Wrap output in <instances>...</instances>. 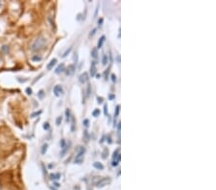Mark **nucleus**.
I'll return each instance as SVG.
<instances>
[{
    "mask_svg": "<svg viewBox=\"0 0 216 190\" xmlns=\"http://www.w3.org/2000/svg\"><path fill=\"white\" fill-rule=\"evenodd\" d=\"M46 43V40L45 38L43 37H39L38 38H36L34 42L32 43L31 45V50L32 51H39L40 49L43 48V46L45 45Z\"/></svg>",
    "mask_w": 216,
    "mask_h": 190,
    "instance_id": "1",
    "label": "nucleus"
},
{
    "mask_svg": "<svg viewBox=\"0 0 216 190\" xmlns=\"http://www.w3.org/2000/svg\"><path fill=\"white\" fill-rule=\"evenodd\" d=\"M85 152H86V149H85V148H83V147H81V148H80V150H79L78 154H77V155H76V158H75V163L80 164V163H82V162H83V160H84V154H85Z\"/></svg>",
    "mask_w": 216,
    "mask_h": 190,
    "instance_id": "2",
    "label": "nucleus"
},
{
    "mask_svg": "<svg viewBox=\"0 0 216 190\" xmlns=\"http://www.w3.org/2000/svg\"><path fill=\"white\" fill-rule=\"evenodd\" d=\"M111 180L110 178H103V179H98V181L95 183V185L98 187H103L105 185H108V184L111 183Z\"/></svg>",
    "mask_w": 216,
    "mask_h": 190,
    "instance_id": "3",
    "label": "nucleus"
},
{
    "mask_svg": "<svg viewBox=\"0 0 216 190\" xmlns=\"http://www.w3.org/2000/svg\"><path fill=\"white\" fill-rule=\"evenodd\" d=\"M120 158H121V155H120V150L119 149H116L113 152V161H115V162H117V163H119V162H120Z\"/></svg>",
    "mask_w": 216,
    "mask_h": 190,
    "instance_id": "4",
    "label": "nucleus"
},
{
    "mask_svg": "<svg viewBox=\"0 0 216 190\" xmlns=\"http://www.w3.org/2000/svg\"><path fill=\"white\" fill-rule=\"evenodd\" d=\"M54 94H55L57 97H59L60 95H62V93H64V89H62V87L61 86H59V85H57L54 87Z\"/></svg>",
    "mask_w": 216,
    "mask_h": 190,
    "instance_id": "5",
    "label": "nucleus"
},
{
    "mask_svg": "<svg viewBox=\"0 0 216 190\" xmlns=\"http://www.w3.org/2000/svg\"><path fill=\"white\" fill-rule=\"evenodd\" d=\"M87 80H89V75H87V72H84L83 74H81L80 77H79V81H80V83H82V84H85Z\"/></svg>",
    "mask_w": 216,
    "mask_h": 190,
    "instance_id": "6",
    "label": "nucleus"
},
{
    "mask_svg": "<svg viewBox=\"0 0 216 190\" xmlns=\"http://www.w3.org/2000/svg\"><path fill=\"white\" fill-rule=\"evenodd\" d=\"M74 71H75V66L73 64H70V65H68L65 73H66V75H71V74L74 73Z\"/></svg>",
    "mask_w": 216,
    "mask_h": 190,
    "instance_id": "7",
    "label": "nucleus"
},
{
    "mask_svg": "<svg viewBox=\"0 0 216 190\" xmlns=\"http://www.w3.org/2000/svg\"><path fill=\"white\" fill-rule=\"evenodd\" d=\"M64 63H61L60 65H58V67L56 68L55 73L56 74H60L61 72H64Z\"/></svg>",
    "mask_w": 216,
    "mask_h": 190,
    "instance_id": "8",
    "label": "nucleus"
},
{
    "mask_svg": "<svg viewBox=\"0 0 216 190\" xmlns=\"http://www.w3.org/2000/svg\"><path fill=\"white\" fill-rule=\"evenodd\" d=\"M56 63H57V60H56V59L51 60L50 62H49L48 64H47V66H46V68H47L48 70H50V69H52V67H53L54 65L56 64Z\"/></svg>",
    "mask_w": 216,
    "mask_h": 190,
    "instance_id": "9",
    "label": "nucleus"
},
{
    "mask_svg": "<svg viewBox=\"0 0 216 190\" xmlns=\"http://www.w3.org/2000/svg\"><path fill=\"white\" fill-rule=\"evenodd\" d=\"M91 75L93 77L96 75V67H95V62H92L91 67Z\"/></svg>",
    "mask_w": 216,
    "mask_h": 190,
    "instance_id": "10",
    "label": "nucleus"
},
{
    "mask_svg": "<svg viewBox=\"0 0 216 190\" xmlns=\"http://www.w3.org/2000/svg\"><path fill=\"white\" fill-rule=\"evenodd\" d=\"M93 167L96 168V169H98V170H103L104 169V165L101 163V162H94Z\"/></svg>",
    "mask_w": 216,
    "mask_h": 190,
    "instance_id": "11",
    "label": "nucleus"
},
{
    "mask_svg": "<svg viewBox=\"0 0 216 190\" xmlns=\"http://www.w3.org/2000/svg\"><path fill=\"white\" fill-rule=\"evenodd\" d=\"M104 41H105V36H102V37L100 38L99 41H98V48H101V47H102Z\"/></svg>",
    "mask_w": 216,
    "mask_h": 190,
    "instance_id": "12",
    "label": "nucleus"
},
{
    "mask_svg": "<svg viewBox=\"0 0 216 190\" xmlns=\"http://www.w3.org/2000/svg\"><path fill=\"white\" fill-rule=\"evenodd\" d=\"M91 57L94 58V59H96L98 57V51H97V48H93L91 50Z\"/></svg>",
    "mask_w": 216,
    "mask_h": 190,
    "instance_id": "13",
    "label": "nucleus"
},
{
    "mask_svg": "<svg viewBox=\"0 0 216 190\" xmlns=\"http://www.w3.org/2000/svg\"><path fill=\"white\" fill-rule=\"evenodd\" d=\"M42 56H39V55H35V56L32 57L33 62H40V60H42Z\"/></svg>",
    "mask_w": 216,
    "mask_h": 190,
    "instance_id": "14",
    "label": "nucleus"
},
{
    "mask_svg": "<svg viewBox=\"0 0 216 190\" xmlns=\"http://www.w3.org/2000/svg\"><path fill=\"white\" fill-rule=\"evenodd\" d=\"M69 149V146H67V145H65L64 148H62V151L61 152V154H60V156H64V154L66 153V151Z\"/></svg>",
    "mask_w": 216,
    "mask_h": 190,
    "instance_id": "15",
    "label": "nucleus"
},
{
    "mask_svg": "<svg viewBox=\"0 0 216 190\" xmlns=\"http://www.w3.org/2000/svg\"><path fill=\"white\" fill-rule=\"evenodd\" d=\"M108 62H109V57H108V55H104V56H103V60H102L103 65H106Z\"/></svg>",
    "mask_w": 216,
    "mask_h": 190,
    "instance_id": "16",
    "label": "nucleus"
},
{
    "mask_svg": "<svg viewBox=\"0 0 216 190\" xmlns=\"http://www.w3.org/2000/svg\"><path fill=\"white\" fill-rule=\"evenodd\" d=\"M99 115H100V109H94V111H92V116L97 117V116H99Z\"/></svg>",
    "mask_w": 216,
    "mask_h": 190,
    "instance_id": "17",
    "label": "nucleus"
},
{
    "mask_svg": "<svg viewBox=\"0 0 216 190\" xmlns=\"http://www.w3.org/2000/svg\"><path fill=\"white\" fill-rule=\"evenodd\" d=\"M47 147H48L47 144H43L42 145V155H44V154L46 153V151H47Z\"/></svg>",
    "mask_w": 216,
    "mask_h": 190,
    "instance_id": "18",
    "label": "nucleus"
},
{
    "mask_svg": "<svg viewBox=\"0 0 216 190\" xmlns=\"http://www.w3.org/2000/svg\"><path fill=\"white\" fill-rule=\"evenodd\" d=\"M60 174H57V175H55V174H51L50 175V179L51 180H58V179H60Z\"/></svg>",
    "mask_w": 216,
    "mask_h": 190,
    "instance_id": "19",
    "label": "nucleus"
},
{
    "mask_svg": "<svg viewBox=\"0 0 216 190\" xmlns=\"http://www.w3.org/2000/svg\"><path fill=\"white\" fill-rule=\"evenodd\" d=\"M65 115H66V120L69 121L70 120V109H65Z\"/></svg>",
    "mask_w": 216,
    "mask_h": 190,
    "instance_id": "20",
    "label": "nucleus"
},
{
    "mask_svg": "<svg viewBox=\"0 0 216 190\" xmlns=\"http://www.w3.org/2000/svg\"><path fill=\"white\" fill-rule=\"evenodd\" d=\"M71 50H72V47H69V48H68V49H66V51H65L64 53L62 54V57H64H64H66L67 55L70 53V51H71Z\"/></svg>",
    "mask_w": 216,
    "mask_h": 190,
    "instance_id": "21",
    "label": "nucleus"
},
{
    "mask_svg": "<svg viewBox=\"0 0 216 190\" xmlns=\"http://www.w3.org/2000/svg\"><path fill=\"white\" fill-rule=\"evenodd\" d=\"M119 111H120V106L119 105H117L116 106V109H115V114H114V116H118V114H119Z\"/></svg>",
    "mask_w": 216,
    "mask_h": 190,
    "instance_id": "22",
    "label": "nucleus"
},
{
    "mask_svg": "<svg viewBox=\"0 0 216 190\" xmlns=\"http://www.w3.org/2000/svg\"><path fill=\"white\" fill-rule=\"evenodd\" d=\"M91 86L89 84V85H87V96L91 94Z\"/></svg>",
    "mask_w": 216,
    "mask_h": 190,
    "instance_id": "23",
    "label": "nucleus"
},
{
    "mask_svg": "<svg viewBox=\"0 0 216 190\" xmlns=\"http://www.w3.org/2000/svg\"><path fill=\"white\" fill-rule=\"evenodd\" d=\"M62 116H59V117H57V119H56V124L57 125H60V124L62 123Z\"/></svg>",
    "mask_w": 216,
    "mask_h": 190,
    "instance_id": "24",
    "label": "nucleus"
},
{
    "mask_svg": "<svg viewBox=\"0 0 216 190\" xmlns=\"http://www.w3.org/2000/svg\"><path fill=\"white\" fill-rule=\"evenodd\" d=\"M40 113H42V111H36V112H33V113L31 114V117H36V116H38V115H40Z\"/></svg>",
    "mask_w": 216,
    "mask_h": 190,
    "instance_id": "25",
    "label": "nucleus"
},
{
    "mask_svg": "<svg viewBox=\"0 0 216 190\" xmlns=\"http://www.w3.org/2000/svg\"><path fill=\"white\" fill-rule=\"evenodd\" d=\"M49 128H50V126H49V123L46 122V123L43 124V129H44V130H49Z\"/></svg>",
    "mask_w": 216,
    "mask_h": 190,
    "instance_id": "26",
    "label": "nucleus"
},
{
    "mask_svg": "<svg viewBox=\"0 0 216 190\" xmlns=\"http://www.w3.org/2000/svg\"><path fill=\"white\" fill-rule=\"evenodd\" d=\"M108 153H109V151L107 150V149L104 150V153H103V158H106L107 156H108Z\"/></svg>",
    "mask_w": 216,
    "mask_h": 190,
    "instance_id": "27",
    "label": "nucleus"
},
{
    "mask_svg": "<svg viewBox=\"0 0 216 190\" xmlns=\"http://www.w3.org/2000/svg\"><path fill=\"white\" fill-rule=\"evenodd\" d=\"M83 124L86 127H89V119H85L84 121H83Z\"/></svg>",
    "mask_w": 216,
    "mask_h": 190,
    "instance_id": "28",
    "label": "nucleus"
},
{
    "mask_svg": "<svg viewBox=\"0 0 216 190\" xmlns=\"http://www.w3.org/2000/svg\"><path fill=\"white\" fill-rule=\"evenodd\" d=\"M1 50L3 51V52H8V50H9V48H8V46L3 45V46H2V48H1Z\"/></svg>",
    "mask_w": 216,
    "mask_h": 190,
    "instance_id": "29",
    "label": "nucleus"
},
{
    "mask_svg": "<svg viewBox=\"0 0 216 190\" xmlns=\"http://www.w3.org/2000/svg\"><path fill=\"white\" fill-rule=\"evenodd\" d=\"M26 92H27V94H28V95H31L32 94V89H30V87H27V89H26Z\"/></svg>",
    "mask_w": 216,
    "mask_h": 190,
    "instance_id": "30",
    "label": "nucleus"
},
{
    "mask_svg": "<svg viewBox=\"0 0 216 190\" xmlns=\"http://www.w3.org/2000/svg\"><path fill=\"white\" fill-rule=\"evenodd\" d=\"M104 113H105V115L108 114V106L107 105L104 106Z\"/></svg>",
    "mask_w": 216,
    "mask_h": 190,
    "instance_id": "31",
    "label": "nucleus"
},
{
    "mask_svg": "<svg viewBox=\"0 0 216 190\" xmlns=\"http://www.w3.org/2000/svg\"><path fill=\"white\" fill-rule=\"evenodd\" d=\"M43 95H44V92H43V90H40V91L39 92V97L42 99V98H43Z\"/></svg>",
    "mask_w": 216,
    "mask_h": 190,
    "instance_id": "32",
    "label": "nucleus"
},
{
    "mask_svg": "<svg viewBox=\"0 0 216 190\" xmlns=\"http://www.w3.org/2000/svg\"><path fill=\"white\" fill-rule=\"evenodd\" d=\"M111 80H113V83H115V82H116V76L114 75V74H111Z\"/></svg>",
    "mask_w": 216,
    "mask_h": 190,
    "instance_id": "33",
    "label": "nucleus"
},
{
    "mask_svg": "<svg viewBox=\"0 0 216 190\" xmlns=\"http://www.w3.org/2000/svg\"><path fill=\"white\" fill-rule=\"evenodd\" d=\"M64 146H65V141H64V139H62V140H61V147L64 148Z\"/></svg>",
    "mask_w": 216,
    "mask_h": 190,
    "instance_id": "34",
    "label": "nucleus"
},
{
    "mask_svg": "<svg viewBox=\"0 0 216 190\" xmlns=\"http://www.w3.org/2000/svg\"><path fill=\"white\" fill-rule=\"evenodd\" d=\"M103 18H99V19H98V24H99V25H102V24H103Z\"/></svg>",
    "mask_w": 216,
    "mask_h": 190,
    "instance_id": "35",
    "label": "nucleus"
},
{
    "mask_svg": "<svg viewBox=\"0 0 216 190\" xmlns=\"http://www.w3.org/2000/svg\"><path fill=\"white\" fill-rule=\"evenodd\" d=\"M95 32H96V29H93L92 31L91 32V34H89V37H91V36H93L95 34Z\"/></svg>",
    "mask_w": 216,
    "mask_h": 190,
    "instance_id": "36",
    "label": "nucleus"
},
{
    "mask_svg": "<svg viewBox=\"0 0 216 190\" xmlns=\"http://www.w3.org/2000/svg\"><path fill=\"white\" fill-rule=\"evenodd\" d=\"M97 100H98V103L101 104L103 102V98L102 97H97Z\"/></svg>",
    "mask_w": 216,
    "mask_h": 190,
    "instance_id": "37",
    "label": "nucleus"
},
{
    "mask_svg": "<svg viewBox=\"0 0 216 190\" xmlns=\"http://www.w3.org/2000/svg\"><path fill=\"white\" fill-rule=\"evenodd\" d=\"M109 97H110V99H114V98H115V96L111 94V95H110V96H109Z\"/></svg>",
    "mask_w": 216,
    "mask_h": 190,
    "instance_id": "38",
    "label": "nucleus"
},
{
    "mask_svg": "<svg viewBox=\"0 0 216 190\" xmlns=\"http://www.w3.org/2000/svg\"><path fill=\"white\" fill-rule=\"evenodd\" d=\"M74 190H81V189H80V187H79V186L77 185V186L74 187Z\"/></svg>",
    "mask_w": 216,
    "mask_h": 190,
    "instance_id": "39",
    "label": "nucleus"
},
{
    "mask_svg": "<svg viewBox=\"0 0 216 190\" xmlns=\"http://www.w3.org/2000/svg\"><path fill=\"white\" fill-rule=\"evenodd\" d=\"M2 8V2H0V9Z\"/></svg>",
    "mask_w": 216,
    "mask_h": 190,
    "instance_id": "40",
    "label": "nucleus"
},
{
    "mask_svg": "<svg viewBox=\"0 0 216 190\" xmlns=\"http://www.w3.org/2000/svg\"><path fill=\"white\" fill-rule=\"evenodd\" d=\"M0 62H1V58H0Z\"/></svg>",
    "mask_w": 216,
    "mask_h": 190,
    "instance_id": "41",
    "label": "nucleus"
}]
</instances>
